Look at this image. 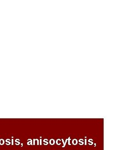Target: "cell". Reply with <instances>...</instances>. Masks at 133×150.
<instances>
[{
    "instance_id": "cell-1",
    "label": "cell",
    "mask_w": 133,
    "mask_h": 150,
    "mask_svg": "<svg viewBox=\"0 0 133 150\" xmlns=\"http://www.w3.org/2000/svg\"><path fill=\"white\" fill-rule=\"evenodd\" d=\"M78 144H79L80 146H82L84 144V141L83 139H80L79 140H78Z\"/></svg>"
},
{
    "instance_id": "cell-2",
    "label": "cell",
    "mask_w": 133,
    "mask_h": 150,
    "mask_svg": "<svg viewBox=\"0 0 133 150\" xmlns=\"http://www.w3.org/2000/svg\"><path fill=\"white\" fill-rule=\"evenodd\" d=\"M49 145L53 146L56 144V141L53 139H52L49 141Z\"/></svg>"
},
{
    "instance_id": "cell-3",
    "label": "cell",
    "mask_w": 133,
    "mask_h": 150,
    "mask_svg": "<svg viewBox=\"0 0 133 150\" xmlns=\"http://www.w3.org/2000/svg\"><path fill=\"white\" fill-rule=\"evenodd\" d=\"M78 140L77 139H73V140L72 141V144L74 145V146H76V145L78 144Z\"/></svg>"
},
{
    "instance_id": "cell-4",
    "label": "cell",
    "mask_w": 133,
    "mask_h": 150,
    "mask_svg": "<svg viewBox=\"0 0 133 150\" xmlns=\"http://www.w3.org/2000/svg\"><path fill=\"white\" fill-rule=\"evenodd\" d=\"M43 144L45 145V146H47V145H48V144H49V141H48V139H44V140L43 141Z\"/></svg>"
},
{
    "instance_id": "cell-5",
    "label": "cell",
    "mask_w": 133,
    "mask_h": 150,
    "mask_svg": "<svg viewBox=\"0 0 133 150\" xmlns=\"http://www.w3.org/2000/svg\"><path fill=\"white\" fill-rule=\"evenodd\" d=\"M88 142L89 145L92 146V145H93V139H88Z\"/></svg>"
},
{
    "instance_id": "cell-6",
    "label": "cell",
    "mask_w": 133,
    "mask_h": 150,
    "mask_svg": "<svg viewBox=\"0 0 133 150\" xmlns=\"http://www.w3.org/2000/svg\"><path fill=\"white\" fill-rule=\"evenodd\" d=\"M56 144L57 145H61V139H57L56 141Z\"/></svg>"
},
{
    "instance_id": "cell-7",
    "label": "cell",
    "mask_w": 133,
    "mask_h": 150,
    "mask_svg": "<svg viewBox=\"0 0 133 150\" xmlns=\"http://www.w3.org/2000/svg\"><path fill=\"white\" fill-rule=\"evenodd\" d=\"M27 145H32V139H29L27 141Z\"/></svg>"
},
{
    "instance_id": "cell-8",
    "label": "cell",
    "mask_w": 133,
    "mask_h": 150,
    "mask_svg": "<svg viewBox=\"0 0 133 150\" xmlns=\"http://www.w3.org/2000/svg\"><path fill=\"white\" fill-rule=\"evenodd\" d=\"M68 145H69V146L71 145V139H70V137H69L68 139Z\"/></svg>"
},
{
    "instance_id": "cell-9",
    "label": "cell",
    "mask_w": 133,
    "mask_h": 150,
    "mask_svg": "<svg viewBox=\"0 0 133 150\" xmlns=\"http://www.w3.org/2000/svg\"><path fill=\"white\" fill-rule=\"evenodd\" d=\"M11 144V141L10 139H7L6 140V144L7 145H10Z\"/></svg>"
},
{
    "instance_id": "cell-10",
    "label": "cell",
    "mask_w": 133,
    "mask_h": 150,
    "mask_svg": "<svg viewBox=\"0 0 133 150\" xmlns=\"http://www.w3.org/2000/svg\"><path fill=\"white\" fill-rule=\"evenodd\" d=\"M15 142H16V145H19V144H20V139H16V141H15Z\"/></svg>"
},
{
    "instance_id": "cell-11",
    "label": "cell",
    "mask_w": 133,
    "mask_h": 150,
    "mask_svg": "<svg viewBox=\"0 0 133 150\" xmlns=\"http://www.w3.org/2000/svg\"><path fill=\"white\" fill-rule=\"evenodd\" d=\"M0 144H1V145H3V144H4V140H3V139H1V141H0Z\"/></svg>"
},
{
    "instance_id": "cell-12",
    "label": "cell",
    "mask_w": 133,
    "mask_h": 150,
    "mask_svg": "<svg viewBox=\"0 0 133 150\" xmlns=\"http://www.w3.org/2000/svg\"><path fill=\"white\" fill-rule=\"evenodd\" d=\"M84 145H87V137H85V140H84Z\"/></svg>"
},
{
    "instance_id": "cell-13",
    "label": "cell",
    "mask_w": 133,
    "mask_h": 150,
    "mask_svg": "<svg viewBox=\"0 0 133 150\" xmlns=\"http://www.w3.org/2000/svg\"><path fill=\"white\" fill-rule=\"evenodd\" d=\"M42 145V138H40V145Z\"/></svg>"
},
{
    "instance_id": "cell-14",
    "label": "cell",
    "mask_w": 133,
    "mask_h": 150,
    "mask_svg": "<svg viewBox=\"0 0 133 150\" xmlns=\"http://www.w3.org/2000/svg\"><path fill=\"white\" fill-rule=\"evenodd\" d=\"M94 146H95V147H96V144H94Z\"/></svg>"
}]
</instances>
